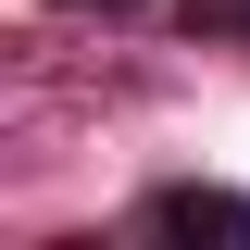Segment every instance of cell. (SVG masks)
I'll use <instances>...</instances> for the list:
<instances>
[{"mask_svg": "<svg viewBox=\"0 0 250 250\" xmlns=\"http://www.w3.org/2000/svg\"><path fill=\"white\" fill-rule=\"evenodd\" d=\"M188 38H250V0H188Z\"/></svg>", "mask_w": 250, "mask_h": 250, "instance_id": "obj_2", "label": "cell"}, {"mask_svg": "<svg viewBox=\"0 0 250 250\" xmlns=\"http://www.w3.org/2000/svg\"><path fill=\"white\" fill-rule=\"evenodd\" d=\"M138 225H150V238H225V250H250V200L238 188H150Z\"/></svg>", "mask_w": 250, "mask_h": 250, "instance_id": "obj_1", "label": "cell"}, {"mask_svg": "<svg viewBox=\"0 0 250 250\" xmlns=\"http://www.w3.org/2000/svg\"><path fill=\"white\" fill-rule=\"evenodd\" d=\"M100 13H125V0H100Z\"/></svg>", "mask_w": 250, "mask_h": 250, "instance_id": "obj_3", "label": "cell"}]
</instances>
